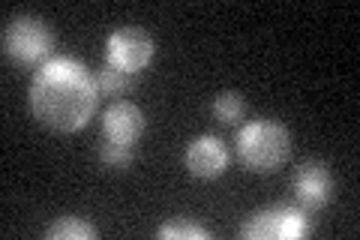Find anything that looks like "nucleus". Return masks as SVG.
<instances>
[{
    "label": "nucleus",
    "mask_w": 360,
    "mask_h": 240,
    "mask_svg": "<svg viewBox=\"0 0 360 240\" xmlns=\"http://www.w3.org/2000/svg\"><path fill=\"white\" fill-rule=\"evenodd\" d=\"M96 75L72 57H54L30 82V111L54 132H75L96 111Z\"/></svg>",
    "instance_id": "obj_1"
},
{
    "label": "nucleus",
    "mask_w": 360,
    "mask_h": 240,
    "mask_svg": "<svg viewBox=\"0 0 360 240\" xmlns=\"http://www.w3.org/2000/svg\"><path fill=\"white\" fill-rule=\"evenodd\" d=\"M238 153L246 168L267 175L279 168L291 153V135L279 120H252L238 135Z\"/></svg>",
    "instance_id": "obj_2"
},
{
    "label": "nucleus",
    "mask_w": 360,
    "mask_h": 240,
    "mask_svg": "<svg viewBox=\"0 0 360 240\" xmlns=\"http://www.w3.org/2000/svg\"><path fill=\"white\" fill-rule=\"evenodd\" d=\"M51 45L54 37L45 21L33 18V15H21L6 21L4 27V51L13 57V61L33 66V63H42L45 57L51 54Z\"/></svg>",
    "instance_id": "obj_3"
},
{
    "label": "nucleus",
    "mask_w": 360,
    "mask_h": 240,
    "mask_svg": "<svg viewBox=\"0 0 360 240\" xmlns=\"http://www.w3.org/2000/svg\"><path fill=\"white\" fill-rule=\"evenodd\" d=\"M105 49H108V61L111 63H117V66H123V70H129V72H139L153 61L156 45H153L148 30L120 27V30H115L108 37Z\"/></svg>",
    "instance_id": "obj_4"
},
{
    "label": "nucleus",
    "mask_w": 360,
    "mask_h": 240,
    "mask_svg": "<svg viewBox=\"0 0 360 240\" xmlns=\"http://www.w3.org/2000/svg\"><path fill=\"white\" fill-rule=\"evenodd\" d=\"M225 165H229V151H225V144L219 139H213V135H201L189 144L186 151V168L193 177H201V180H213L219 177Z\"/></svg>",
    "instance_id": "obj_5"
},
{
    "label": "nucleus",
    "mask_w": 360,
    "mask_h": 240,
    "mask_svg": "<svg viewBox=\"0 0 360 240\" xmlns=\"http://www.w3.org/2000/svg\"><path fill=\"white\" fill-rule=\"evenodd\" d=\"M295 192L307 208H321L333 198V177L324 163H307L295 175Z\"/></svg>",
    "instance_id": "obj_6"
},
{
    "label": "nucleus",
    "mask_w": 360,
    "mask_h": 240,
    "mask_svg": "<svg viewBox=\"0 0 360 240\" xmlns=\"http://www.w3.org/2000/svg\"><path fill=\"white\" fill-rule=\"evenodd\" d=\"M144 132V114L139 106L132 102H115L105 118H103V135L105 139H115V141H129L135 144Z\"/></svg>",
    "instance_id": "obj_7"
},
{
    "label": "nucleus",
    "mask_w": 360,
    "mask_h": 240,
    "mask_svg": "<svg viewBox=\"0 0 360 240\" xmlns=\"http://www.w3.org/2000/svg\"><path fill=\"white\" fill-rule=\"evenodd\" d=\"M45 237L49 240H94L96 228L84 220H78V216H63V220H58L45 232Z\"/></svg>",
    "instance_id": "obj_8"
},
{
    "label": "nucleus",
    "mask_w": 360,
    "mask_h": 240,
    "mask_svg": "<svg viewBox=\"0 0 360 240\" xmlns=\"http://www.w3.org/2000/svg\"><path fill=\"white\" fill-rule=\"evenodd\" d=\"M309 232V220L307 213L297 208H276V237L291 240V237H303Z\"/></svg>",
    "instance_id": "obj_9"
},
{
    "label": "nucleus",
    "mask_w": 360,
    "mask_h": 240,
    "mask_svg": "<svg viewBox=\"0 0 360 240\" xmlns=\"http://www.w3.org/2000/svg\"><path fill=\"white\" fill-rule=\"evenodd\" d=\"M240 234H243L246 240H270V237H276V208L252 213L250 220L243 222Z\"/></svg>",
    "instance_id": "obj_10"
},
{
    "label": "nucleus",
    "mask_w": 360,
    "mask_h": 240,
    "mask_svg": "<svg viewBox=\"0 0 360 240\" xmlns=\"http://www.w3.org/2000/svg\"><path fill=\"white\" fill-rule=\"evenodd\" d=\"M132 82H135V72L123 70V66L111 63V61L96 72V84H99V90H108V94H123V90H129V87H132Z\"/></svg>",
    "instance_id": "obj_11"
},
{
    "label": "nucleus",
    "mask_w": 360,
    "mask_h": 240,
    "mask_svg": "<svg viewBox=\"0 0 360 240\" xmlns=\"http://www.w3.org/2000/svg\"><path fill=\"white\" fill-rule=\"evenodd\" d=\"M213 114H217V120L222 123H238L243 120V114H246V106H243V96L240 94H234V90H222V94L213 99Z\"/></svg>",
    "instance_id": "obj_12"
},
{
    "label": "nucleus",
    "mask_w": 360,
    "mask_h": 240,
    "mask_svg": "<svg viewBox=\"0 0 360 240\" xmlns=\"http://www.w3.org/2000/svg\"><path fill=\"white\" fill-rule=\"evenodd\" d=\"M135 156V144L129 141H115V139H103L99 144V159L108 165V168H127Z\"/></svg>",
    "instance_id": "obj_13"
},
{
    "label": "nucleus",
    "mask_w": 360,
    "mask_h": 240,
    "mask_svg": "<svg viewBox=\"0 0 360 240\" xmlns=\"http://www.w3.org/2000/svg\"><path fill=\"white\" fill-rule=\"evenodd\" d=\"M160 237L162 240H172V237H184V240H207L210 232L207 228H201L195 222H168L160 228Z\"/></svg>",
    "instance_id": "obj_14"
}]
</instances>
